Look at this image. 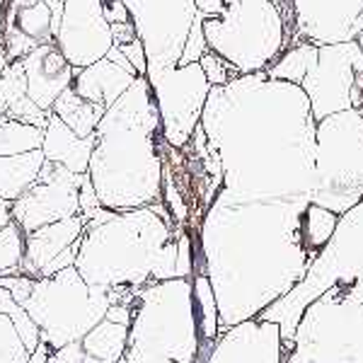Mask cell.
<instances>
[{
  "mask_svg": "<svg viewBox=\"0 0 363 363\" xmlns=\"http://www.w3.org/2000/svg\"><path fill=\"white\" fill-rule=\"evenodd\" d=\"M269 78L301 83L313 102V116H325L359 107L363 92V51L354 42L301 44L284 56Z\"/></svg>",
  "mask_w": 363,
  "mask_h": 363,
  "instance_id": "cell-1",
  "label": "cell"
},
{
  "mask_svg": "<svg viewBox=\"0 0 363 363\" xmlns=\"http://www.w3.org/2000/svg\"><path fill=\"white\" fill-rule=\"evenodd\" d=\"M145 78L150 80L157 95V107H160L162 119H165L167 136L172 138L174 128H182V140H184L196 124L201 102L208 90V80L201 63H186L179 70H148Z\"/></svg>",
  "mask_w": 363,
  "mask_h": 363,
  "instance_id": "cell-2",
  "label": "cell"
},
{
  "mask_svg": "<svg viewBox=\"0 0 363 363\" xmlns=\"http://www.w3.org/2000/svg\"><path fill=\"white\" fill-rule=\"evenodd\" d=\"M56 42L51 32V10L44 0H8L3 49L8 58H20L37 46Z\"/></svg>",
  "mask_w": 363,
  "mask_h": 363,
  "instance_id": "cell-3",
  "label": "cell"
},
{
  "mask_svg": "<svg viewBox=\"0 0 363 363\" xmlns=\"http://www.w3.org/2000/svg\"><path fill=\"white\" fill-rule=\"evenodd\" d=\"M27 73V95L42 109H51L61 92L70 87L73 68H70L66 54L54 44H42L22 58Z\"/></svg>",
  "mask_w": 363,
  "mask_h": 363,
  "instance_id": "cell-4",
  "label": "cell"
},
{
  "mask_svg": "<svg viewBox=\"0 0 363 363\" xmlns=\"http://www.w3.org/2000/svg\"><path fill=\"white\" fill-rule=\"evenodd\" d=\"M140 78L138 73L128 70L114 61V58H99L90 68L80 70L78 80L70 83L75 92L87 102L102 104V107H112L124 92Z\"/></svg>",
  "mask_w": 363,
  "mask_h": 363,
  "instance_id": "cell-5",
  "label": "cell"
},
{
  "mask_svg": "<svg viewBox=\"0 0 363 363\" xmlns=\"http://www.w3.org/2000/svg\"><path fill=\"white\" fill-rule=\"evenodd\" d=\"M44 157L68 167L70 172H85L92 150V136H78L54 109H49V124L44 128Z\"/></svg>",
  "mask_w": 363,
  "mask_h": 363,
  "instance_id": "cell-6",
  "label": "cell"
},
{
  "mask_svg": "<svg viewBox=\"0 0 363 363\" xmlns=\"http://www.w3.org/2000/svg\"><path fill=\"white\" fill-rule=\"evenodd\" d=\"M51 109H54V112L83 138L92 136V131H95L97 124L102 121V116L107 114V107L95 104V102H87V99L80 97L73 87H66Z\"/></svg>",
  "mask_w": 363,
  "mask_h": 363,
  "instance_id": "cell-7",
  "label": "cell"
},
{
  "mask_svg": "<svg viewBox=\"0 0 363 363\" xmlns=\"http://www.w3.org/2000/svg\"><path fill=\"white\" fill-rule=\"evenodd\" d=\"M44 143V128L20 124L8 114H0V153L37 150Z\"/></svg>",
  "mask_w": 363,
  "mask_h": 363,
  "instance_id": "cell-8",
  "label": "cell"
},
{
  "mask_svg": "<svg viewBox=\"0 0 363 363\" xmlns=\"http://www.w3.org/2000/svg\"><path fill=\"white\" fill-rule=\"evenodd\" d=\"M27 95V73L22 61H15L0 73V114L8 112L10 104Z\"/></svg>",
  "mask_w": 363,
  "mask_h": 363,
  "instance_id": "cell-9",
  "label": "cell"
},
{
  "mask_svg": "<svg viewBox=\"0 0 363 363\" xmlns=\"http://www.w3.org/2000/svg\"><path fill=\"white\" fill-rule=\"evenodd\" d=\"M5 114H8L10 119L20 121V124H29L37 128H46V124H49V109H42L29 95L20 97L15 104H10Z\"/></svg>",
  "mask_w": 363,
  "mask_h": 363,
  "instance_id": "cell-10",
  "label": "cell"
},
{
  "mask_svg": "<svg viewBox=\"0 0 363 363\" xmlns=\"http://www.w3.org/2000/svg\"><path fill=\"white\" fill-rule=\"evenodd\" d=\"M199 63H201L203 73H206V80H208V83H213V85H225L228 78H230V75H228V70L235 68L233 63L220 61V58L216 54H211V51H206V54L199 58Z\"/></svg>",
  "mask_w": 363,
  "mask_h": 363,
  "instance_id": "cell-11",
  "label": "cell"
},
{
  "mask_svg": "<svg viewBox=\"0 0 363 363\" xmlns=\"http://www.w3.org/2000/svg\"><path fill=\"white\" fill-rule=\"evenodd\" d=\"M17 257H20V240L15 228L8 225L0 233V269L17 262Z\"/></svg>",
  "mask_w": 363,
  "mask_h": 363,
  "instance_id": "cell-12",
  "label": "cell"
},
{
  "mask_svg": "<svg viewBox=\"0 0 363 363\" xmlns=\"http://www.w3.org/2000/svg\"><path fill=\"white\" fill-rule=\"evenodd\" d=\"M109 27H112L114 46H121V44H128V42H133V39H138L136 27H133L131 22H112Z\"/></svg>",
  "mask_w": 363,
  "mask_h": 363,
  "instance_id": "cell-13",
  "label": "cell"
},
{
  "mask_svg": "<svg viewBox=\"0 0 363 363\" xmlns=\"http://www.w3.org/2000/svg\"><path fill=\"white\" fill-rule=\"evenodd\" d=\"M10 66V58H8V54H5V49H3V44H0V73H3L5 68Z\"/></svg>",
  "mask_w": 363,
  "mask_h": 363,
  "instance_id": "cell-14",
  "label": "cell"
},
{
  "mask_svg": "<svg viewBox=\"0 0 363 363\" xmlns=\"http://www.w3.org/2000/svg\"><path fill=\"white\" fill-rule=\"evenodd\" d=\"M5 223H8V203L0 201V225H5Z\"/></svg>",
  "mask_w": 363,
  "mask_h": 363,
  "instance_id": "cell-15",
  "label": "cell"
},
{
  "mask_svg": "<svg viewBox=\"0 0 363 363\" xmlns=\"http://www.w3.org/2000/svg\"><path fill=\"white\" fill-rule=\"evenodd\" d=\"M5 8H8V0H0V20H3V13H5Z\"/></svg>",
  "mask_w": 363,
  "mask_h": 363,
  "instance_id": "cell-16",
  "label": "cell"
},
{
  "mask_svg": "<svg viewBox=\"0 0 363 363\" xmlns=\"http://www.w3.org/2000/svg\"><path fill=\"white\" fill-rule=\"evenodd\" d=\"M359 46H361V51H363V29L359 32Z\"/></svg>",
  "mask_w": 363,
  "mask_h": 363,
  "instance_id": "cell-17",
  "label": "cell"
},
{
  "mask_svg": "<svg viewBox=\"0 0 363 363\" xmlns=\"http://www.w3.org/2000/svg\"><path fill=\"white\" fill-rule=\"evenodd\" d=\"M359 107H361V116H363V97H361V102H359Z\"/></svg>",
  "mask_w": 363,
  "mask_h": 363,
  "instance_id": "cell-18",
  "label": "cell"
}]
</instances>
